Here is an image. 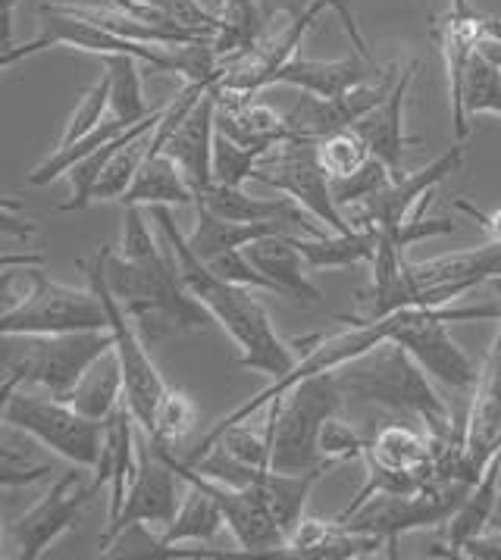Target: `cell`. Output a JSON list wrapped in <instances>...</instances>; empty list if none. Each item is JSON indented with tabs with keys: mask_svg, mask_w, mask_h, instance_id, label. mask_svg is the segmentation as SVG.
Segmentation results:
<instances>
[{
	"mask_svg": "<svg viewBox=\"0 0 501 560\" xmlns=\"http://www.w3.org/2000/svg\"><path fill=\"white\" fill-rule=\"evenodd\" d=\"M132 129V122H126V119H116V116H107L92 135H85V138H79V141H72L67 148H54V154L45 160V163H38L25 182L28 185H47V182L60 179V176H67L69 166L75 163V160H82L85 154H92L94 148H101V144H107V141H114L123 132H129Z\"/></svg>",
	"mask_w": 501,
	"mask_h": 560,
	"instance_id": "obj_35",
	"label": "cell"
},
{
	"mask_svg": "<svg viewBox=\"0 0 501 560\" xmlns=\"http://www.w3.org/2000/svg\"><path fill=\"white\" fill-rule=\"evenodd\" d=\"M136 413L129 410V404L123 401L116 407L114 413L104 420V451H101V460L94 467V486L101 489L104 482H110V514L107 523L119 516L123 504H126V494L129 486L136 479L138 460H136Z\"/></svg>",
	"mask_w": 501,
	"mask_h": 560,
	"instance_id": "obj_23",
	"label": "cell"
},
{
	"mask_svg": "<svg viewBox=\"0 0 501 560\" xmlns=\"http://www.w3.org/2000/svg\"><path fill=\"white\" fill-rule=\"evenodd\" d=\"M25 292L13 298L0 314L3 336H57V332H82V329H110L101 298L89 289H72L47 279L42 269L25 267Z\"/></svg>",
	"mask_w": 501,
	"mask_h": 560,
	"instance_id": "obj_6",
	"label": "cell"
},
{
	"mask_svg": "<svg viewBox=\"0 0 501 560\" xmlns=\"http://www.w3.org/2000/svg\"><path fill=\"white\" fill-rule=\"evenodd\" d=\"M110 116V75H107V69L101 72V79L94 82L92 89L82 94V101H79V107L72 110L69 116V122L63 126V135H60V141H57V148H67L72 141H79V138H85V135H92L104 119Z\"/></svg>",
	"mask_w": 501,
	"mask_h": 560,
	"instance_id": "obj_38",
	"label": "cell"
},
{
	"mask_svg": "<svg viewBox=\"0 0 501 560\" xmlns=\"http://www.w3.org/2000/svg\"><path fill=\"white\" fill-rule=\"evenodd\" d=\"M479 113L501 116V67L477 47L461 82V119L467 132H470V116H479Z\"/></svg>",
	"mask_w": 501,
	"mask_h": 560,
	"instance_id": "obj_34",
	"label": "cell"
},
{
	"mask_svg": "<svg viewBox=\"0 0 501 560\" xmlns=\"http://www.w3.org/2000/svg\"><path fill=\"white\" fill-rule=\"evenodd\" d=\"M250 179L264 182L276 191L289 195L298 201L317 223H323L333 232H351L354 225L345 220L342 207L333 198V176L323 170L317 158V141L311 138H289L276 144L270 154L257 163Z\"/></svg>",
	"mask_w": 501,
	"mask_h": 560,
	"instance_id": "obj_11",
	"label": "cell"
},
{
	"mask_svg": "<svg viewBox=\"0 0 501 560\" xmlns=\"http://www.w3.org/2000/svg\"><path fill=\"white\" fill-rule=\"evenodd\" d=\"M205 203L207 210H213L217 217L223 220H235V223H267V220H289L298 229H304L307 235H317L319 229L307 217V210L298 201H292L289 195L286 198H254L245 195L242 185H207L205 191H198V201Z\"/></svg>",
	"mask_w": 501,
	"mask_h": 560,
	"instance_id": "obj_24",
	"label": "cell"
},
{
	"mask_svg": "<svg viewBox=\"0 0 501 560\" xmlns=\"http://www.w3.org/2000/svg\"><path fill=\"white\" fill-rule=\"evenodd\" d=\"M79 482H82V476L72 467L47 489V494H42L38 504H32L25 514L7 523V538L16 545V558L38 560L57 538L75 526V520L97 494L94 482L89 489H82Z\"/></svg>",
	"mask_w": 501,
	"mask_h": 560,
	"instance_id": "obj_13",
	"label": "cell"
},
{
	"mask_svg": "<svg viewBox=\"0 0 501 560\" xmlns=\"http://www.w3.org/2000/svg\"><path fill=\"white\" fill-rule=\"evenodd\" d=\"M79 267L89 272V285L97 292L104 311H107V326L114 332V351L119 358V366H123V380H126V404L136 413L141 432L151 435L154 432V413H158V404L163 398V392H166V382H163L154 360H151L148 341L138 332L136 319L126 314L119 298L110 292V285L104 279L101 250L94 254L92 264H79Z\"/></svg>",
	"mask_w": 501,
	"mask_h": 560,
	"instance_id": "obj_10",
	"label": "cell"
},
{
	"mask_svg": "<svg viewBox=\"0 0 501 560\" xmlns=\"http://www.w3.org/2000/svg\"><path fill=\"white\" fill-rule=\"evenodd\" d=\"M461 558H479V560H501V536L499 533H482L470 538L461 551Z\"/></svg>",
	"mask_w": 501,
	"mask_h": 560,
	"instance_id": "obj_47",
	"label": "cell"
},
{
	"mask_svg": "<svg viewBox=\"0 0 501 560\" xmlns=\"http://www.w3.org/2000/svg\"><path fill=\"white\" fill-rule=\"evenodd\" d=\"M3 423L28 432L45 448L67 457L75 467H97L104 451V423L79 413L67 398L35 395L32 388H13L3 395Z\"/></svg>",
	"mask_w": 501,
	"mask_h": 560,
	"instance_id": "obj_8",
	"label": "cell"
},
{
	"mask_svg": "<svg viewBox=\"0 0 501 560\" xmlns=\"http://www.w3.org/2000/svg\"><path fill=\"white\" fill-rule=\"evenodd\" d=\"M151 217L158 223L160 235L170 242L173 254H176V264H179V272H183L188 292L205 304L207 314L213 316V323H220L223 332L242 351L238 366L254 370V373H264V376H270V382L292 373L295 363L301 360L295 345L279 338L267 307L254 298V289L232 285V282L220 279L213 269L207 267V260L198 257V250L191 247L188 235L176 225L170 207H163V203L151 207Z\"/></svg>",
	"mask_w": 501,
	"mask_h": 560,
	"instance_id": "obj_1",
	"label": "cell"
},
{
	"mask_svg": "<svg viewBox=\"0 0 501 560\" xmlns=\"http://www.w3.org/2000/svg\"><path fill=\"white\" fill-rule=\"evenodd\" d=\"M75 47V50H89L97 57L107 54H132L141 63L154 67L158 72H176L179 75V63H176V47L160 45H141V42H129L119 38L110 28L92 23L79 13H72L67 3H45L38 7V35L25 45H13L3 50V69H10L20 60H28L35 54H42L47 47Z\"/></svg>",
	"mask_w": 501,
	"mask_h": 560,
	"instance_id": "obj_9",
	"label": "cell"
},
{
	"mask_svg": "<svg viewBox=\"0 0 501 560\" xmlns=\"http://www.w3.org/2000/svg\"><path fill=\"white\" fill-rule=\"evenodd\" d=\"M342 407L345 392L336 373H319L311 380H301L282 398L267 404L270 470L307 472L317 467H336L323 460L319 435L333 417L342 413Z\"/></svg>",
	"mask_w": 501,
	"mask_h": 560,
	"instance_id": "obj_5",
	"label": "cell"
},
{
	"mask_svg": "<svg viewBox=\"0 0 501 560\" xmlns=\"http://www.w3.org/2000/svg\"><path fill=\"white\" fill-rule=\"evenodd\" d=\"M176 479H179L176 470L160 457L148 439V445L138 451V470L129 486V494H126V504H123L119 516L110 520L107 529L101 533V555H107V548L132 526H163L166 529L179 511Z\"/></svg>",
	"mask_w": 501,
	"mask_h": 560,
	"instance_id": "obj_14",
	"label": "cell"
},
{
	"mask_svg": "<svg viewBox=\"0 0 501 560\" xmlns=\"http://www.w3.org/2000/svg\"><path fill=\"white\" fill-rule=\"evenodd\" d=\"M392 179L395 176H392V170H388L386 163L380 158H370L358 173L333 179V198H336L339 207H361L376 191H383Z\"/></svg>",
	"mask_w": 501,
	"mask_h": 560,
	"instance_id": "obj_41",
	"label": "cell"
},
{
	"mask_svg": "<svg viewBox=\"0 0 501 560\" xmlns=\"http://www.w3.org/2000/svg\"><path fill=\"white\" fill-rule=\"evenodd\" d=\"M223 526H226V520H223L220 504L205 489L188 486V492H185L183 504H179V511L173 516V523L154 541V555H166L179 541H210Z\"/></svg>",
	"mask_w": 501,
	"mask_h": 560,
	"instance_id": "obj_31",
	"label": "cell"
},
{
	"mask_svg": "<svg viewBox=\"0 0 501 560\" xmlns=\"http://www.w3.org/2000/svg\"><path fill=\"white\" fill-rule=\"evenodd\" d=\"M501 304L482 307H408L405 323L392 341H398L410 358L420 363V370L452 392H467L479 380L474 360L461 351V345L448 336V323H470V319H499Z\"/></svg>",
	"mask_w": 501,
	"mask_h": 560,
	"instance_id": "obj_7",
	"label": "cell"
},
{
	"mask_svg": "<svg viewBox=\"0 0 501 560\" xmlns=\"http://www.w3.org/2000/svg\"><path fill=\"white\" fill-rule=\"evenodd\" d=\"M13 264H16V257L10 254V257L3 260V267H13ZM23 264H38V267H42V264H45V257H23Z\"/></svg>",
	"mask_w": 501,
	"mask_h": 560,
	"instance_id": "obj_49",
	"label": "cell"
},
{
	"mask_svg": "<svg viewBox=\"0 0 501 560\" xmlns=\"http://www.w3.org/2000/svg\"><path fill=\"white\" fill-rule=\"evenodd\" d=\"M317 158L319 163H323V170H326L333 179H339V176L358 173L373 154H370V144L364 141V135L351 126V129H339V132L323 135L317 141Z\"/></svg>",
	"mask_w": 501,
	"mask_h": 560,
	"instance_id": "obj_37",
	"label": "cell"
},
{
	"mask_svg": "<svg viewBox=\"0 0 501 560\" xmlns=\"http://www.w3.org/2000/svg\"><path fill=\"white\" fill-rule=\"evenodd\" d=\"M67 401L97 423H104L116 407L126 401V380H123V366H119L116 351H107L104 358L94 360Z\"/></svg>",
	"mask_w": 501,
	"mask_h": 560,
	"instance_id": "obj_30",
	"label": "cell"
},
{
	"mask_svg": "<svg viewBox=\"0 0 501 560\" xmlns=\"http://www.w3.org/2000/svg\"><path fill=\"white\" fill-rule=\"evenodd\" d=\"M319 451H323V460L329 464H345V460H354V457H364L366 439H361L354 429L348 427L345 420L333 417L326 427H323V435H319Z\"/></svg>",
	"mask_w": 501,
	"mask_h": 560,
	"instance_id": "obj_44",
	"label": "cell"
},
{
	"mask_svg": "<svg viewBox=\"0 0 501 560\" xmlns=\"http://www.w3.org/2000/svg\"><path fill=\"white\" fill-rule=\"evenodd\" d=\"M417 60L410 67L401 69L395 89L388 91V97L383 104H376L373 110L366 113L364 119L354 126L358 132L364 135V141L370 144V154L380 158L392 170L395 179L405 176V151L410 144H417V138L405 135V101H408L410 82H413V72H417Z\"/></svg>",
	"mask_w": 501,
	"mask_h": 560,
	"instance_id": "obj_20",
	"label": "cell"
},
{
	"mask_svg": "<svg viewBox=\"0 0 501 560\" xmlns=\"http://www.w3.org/2000/svg\"><path fill=\"white\" fill-rule=\"evenodd\" d=\"M101 260L110 292L136 319L148 345L173 332H205L213 319L205 304L188 292L166 238L163 247L148 257H123L114 247H101Z\"/></svg>",
	"mask_w": 501,
	"mask_h": 560,
	"instance_id": "obj_2",
	"label": "cell"
},
{
	"mask_svg": "<svg viewBox=\"0 0 501 560\" xmlns=\"http://www.w3.org/2000/svg\"><path fill=\"white\" fill-rule=\"evenodd\" d=\"M126 207H195L198 195L191 188V182L185 179V173L179 170V163L170 154H154L141 163L132 188L119 198Z\"/></svg>",
	"mask_w": 501,
	"mask_h": 560,
	"instance_id": "obj_29",
	"label": "cell"
},
{
	"mask_svg": "<svg viewBox=\"0 0 501 560\" xmlns=\"http://www.w3.org/2000/svg\"><path fill=\"white\" fill-rule=\"evenodd\" d=\"M264 154H270V151L238 144L235 138L217 132V138H213V182L245 185L250 179V173L257 170V163L264 160Z\"/></svg>",
	"mask_w": 501,
	"mask_h": 560,
	"instance_id": "obj_39",
	"label": "cell"
},
{
	"mask_svg": "<svg viewBox=\"0 0 501 560\" xmlns=\"http://www.w3.org/2000/svg\"><path fill=\"white\" fill-rule=\"evenodd\" d=\"M323 3L326 10H333L339 20H342L345 35L351 38V45H354V54H361L370 60V47H366V38L361 35V25H358V16H354V10H351V0H260V7L267 10V16H273V13H286L289 20H298V16H304L311 7H317Z\"/></svg>",
	"mask_w": 501,
	"mask_h": 560,
	"instance_id": "obj_42",
	"label": "cell"
},
{
	"mask_svg": "<svg viewBox=\"0 0 501 560\" xmlns=\"http://www.w3.org/2000/svg\"><path fill=\"white\" fill-rule=\"evenodd\" d=\"M499 516H501V494H499Z\"/></svg>",
	"mask_w": 501,
	"mask_h": 560,
	"instance_id": "obj_50",
	"label": "cell"
},
{
	"mask_svg": "<svg viewBox=\"0 0 501 560\" xmlns=\"http://www.w3.org/2000/svg\"><path fill=\"white\" fill-rule=\"evenodd\" d=\"M408 276L417 289V307H445L461 294L479 289L482 282L501 279V245L489 242L474 250L408 264Z\"/></svg>",
	"mask_w": 501,
	"mask_h": 560,
	"instance_id": "obj_15",
	"label": "cell"
},
{
	"mask_svg": "<svg viewBox=\"0 0 501 560\" xmlns=\"http://www.w3.org/2000/svg\"><path fill=\"white\" fill-rule=\"evenodd\" d=\"M217 85L207 89L205 97L191 107V113L183 119V126L163 148V154H170L179 163V170L185 173V179L191 182L195 195L205 191L207 185H213V138H217V107H220Z\"/></svg>",
	"mask_w": 501,
	"mask_h": 560,
	"instance_id": "obj_19",
	"label": "cell"
},
{
	"mask_svg": "<svg viewBox=\"0 0 501 560\" xmlns=\"http://www.w3.org/2000/svg\"><path fill=\"white\" fill-rule=\"evenodd\" d=\"M336 376L342 382L345 401L376 404L392 413L413 417L427 427L435 445H442L455 435L448 407L433 392L427 373L392 338L383 341L380 348L366 351L364 358L345 363L342 370H336Z\"/></svg>",
	"mask_w": 501,
	"mask_h": 560,
	"instance_id": "obj_3",
	"label": "cell"
},
{
	"mask_svg": "<svg viewBox=\"0 0 501 560\" xmlns=\"http://www.w3.org/2000/svg\"><path fill=\"white\" fill-rule=\"evenodd\" d=\"M136 126H132V129H136ZM132 129L123 132L119 138H114V141H107V144H101V148H94L92 154H85V158L75 160V163L69 166L67 179L69 188H72V198L60 203V210H85V207L94 201V188H97V182L104 176L107 163H110V158L119 151V144L132 135Z\"/></svg>",
	"mask_w": 501,
	"mask_h": 560,
	"instance_id": "obj_36",
	"label": "cell"
},
{
	"mask_svg": "<svg viewBox=\"0 0 501 560\" xmlns=\"http://www.w3.org/2000/svg\"><path fill=\"white\" fill-rule=\"evenodd\" d=\"M366 460L386 467L395 472H408L420 476L423 482H430L435 470V448L430 432H417L405 423H392L383 427L373 439H366Z\"/></svg>",
	"mask_w": 501,
	"mask_h": 560,
	"instance_id": "obj_25",
	"label": "cell"
},
{
	"mask_svg": "<svg viewBox=\"0 0 501 560\" xmlns=\"http://www.w3.org/2000/svg\"><path fill=\"white\" fill-rule=\"evenodd\" d=\"M499 494H501V451L489 460V467L482 470L477 482L470 486V492L464 494V501L457 504V511L448 520V555L461 558L464 545L470 538L482 536L489 529V523L499 516Z\"/></svg>",
	"mask_w": 501,
	"mask_h": 560,
	"instance_id": "obj_26",
	"label": "cell"
},
{
	"mask_svg": "<svg viewBox=\"0 0 501 560\" xmlns=\"http://www.w3.org/2000/svg\"><path fill=\"white\" fill-rule=\"evenodd\" d=\"M217 16H220V23L213 32V50L220 54L223 67H229L232 60L245 57L257 47L267 10L260 7V0H226L223 13H217Z\"/></svg>",
	"mask_w": 501,
	"mask_h": 560,
	"instance_id": "obj_32",
	"label": "cell"
},
{
	"mask_svg": "<svg viewBox=\"0 0 501 560\" xmlns=\"http://www.w3.org/2000/svg\"><path fill=\"white\" fill-rule=\"evenodd\" d=\"M250 264L270 282V289L304 307H323V292L307 279V260L292 242V235H270L245 247Z\"/></svg>",
	"mask_w": 501,
	"mask_h": 560,
	"instance_id": "obj_22",
	"label": "cell"
},
{
	"mask_svg": "<svg viewBox=\"0 0 501 560\" xmlns=\"http://www.w3.org/2000/svg\"><path fill=\"white\" fill-rule=\"evenodd\" d=\"M47 472H50V467H32V464H25L23 457L10 448V445L3 448V470H0L3 489L32 486V482H38V479H47Z\"/></svg>",
	"mask_w": 501,
	"mask_h": 560,
	"instance_id": "obj_45",
	"label": "cell"
},
{
	"mask_svg": "<svg viewBox=\"0 0 501 560\" xmlns=\"http://www.w3.org/2000/svg\"><path fill=\"white\" fill-rule=\"evenodd\" d=\"M13 7L16 0H3V50L13 47Z\"/></svg>",
	"mask_w": 501,
	"mask_h": 560,
	"instance_id": "obj_48",
	"label": "cell"
},
{
	"mask_svg": "<svg viewBox=\"0 0 501 560\" xmlns=\"http://www.w3.org/2000/svg\"><path fill=\"white\" fill-rule=\"evenodd\" d=\"M386 72L388 69H380L361 54L342 57V60H307V57L295 54L286 67L276 72L273 85H292V89L317 94V97H339L345 91L373 82Z\"/></svg>",
	"mask_w": 501,
	"mask_h": 560,
	"instance_id": "obj_21",
	"label": "cell"
},
{
	"mask_svg": "<svg viewBox=\"0 0 501 560\" xmlns=\"http://www.w3.org/2000/svg\"><path fill=\"white\" fill-rule=\"evenodd\" d=\"M104 69L110 75V116L126 119V122H141L144 116H151V107L144 101V89H141V69H138V57L132 54H107L101 57Z\"/></svg>",
	"mask_w": 501,
	"mask_h": 560,
	"instance_id": "obj_33",
	"label": "cell"
},
{
	"mask_svg": "<svg viewBox=\"0 0 501 560\" xmlns=\"http://www.w3.org/2000/svg\"><path fill=\"white\" fill-rule=\"evenodd\" d=\"M198 213V225L191 229L188 242L198 250L201 260H210L217 254L226 250H242L250 242L270 238V235H289V220H267V223H235V220H223L213 210H207L205 203H195Z\"/></svg>",
	"mask_w": 501,
	"mask_h": 560,
	"instance_id": "obj_27",
	"label": "cell"
},
{
	"mask_svg": "<svg viewBox=\"0 0 501 560\" xmlns=\"http://www.w3.org/2000/svg\"><path fill=\"white\" fill-rule=\"evenodd\" d=\"M207 267L213 269L220 279H226L232 285H242V289H254V292H273L270 282L260 276V269L250 264V257L242 250H226V254H217L207 260Z\"/></svg>",
	"mask_w": 501,
	"mask_h": 560,
	"instance_id": "obj_43",
	"label": "cell"
},
{
	"mask_svg": "<svg viewBox=\"0 0 501 560\" xmlns=\"http://www.w3.org/2000/svg\"><path fill=\"white\" fill-rule=\"evenodd\" d=\"M114 351L110 329H82L57 336H3L0 348V395L13 388H42L69 398L94 360Z\"/></svg>",
	"mask_w": 501,
	"mask_h": 560,
	"instance_id": "obj_4",
	"label": "cell"
},
{
	"mask_svg": "<svg viewBox=\"0 0 501 560\" xmlns=\"http://www.w3.org/2000/svg\"><path fill=\"white\" fill-rule=\"evenodd\" d=\"M455 210L467 213V217H470V220H474V223H477L479 229L492 238V242H499L501 245V207L499 210H492V213H482V210H477L474 203H467L464 198H457Z\"/></svg>",
	"mask_w": 501,
	"mask_h": 560,
	"instance_id": "obj_46",
	"label": "cell"
},
{
	"mask_svg": "<svg viewBox=\"0 0 501 560\" xmlns=\"http://www.w3.org/2000/svg\"><path fill=\"white\" fill-rule=\"evenodd\" d=\"M398 75H401L398 69L388 67L386 75L345 91L339 97H317V94L301 91L295 107L286 113V126L295 138H311V141H319L323 135L339 132V129H351L376 104L386 101L388 91L395 89V82H398Z\"/></svg>",
	"mask_w": 501,
	"mask_h": 560,
	"instance_id": "obj_16",
	"label": "cell"
},
{
	"mask_svg": "<svg viewBox=\"0 0 501 560\" xmlns=\"http://www.w3.org/2000/svg\"><path fill=\"white\" fill-rule=\"evenodd\" d=\"M151 445H154V451H158L160 457L176 470L179 479H185L188 486L205 489V492L220 504L229 533L235 536L242 551H248V555H273L276 558V551L286 545V533L276 526V520L270 516V511L264 508V501H260L257 494L250 492V489H238V486L220 482V479L207 476V472H201L198 467H191L188 460L176 457V454H173V445H166V442L151 439Z\"/></svg>",
	"mask_w": 501,
	"mask_h": 560,
	"instance_id": "obj_12",
	"label": "cell"
},
{
	"mask_svg": "<svg viewBox=\"0 0 501 560\" xmlns=\"http://www.w3.org/2000/svg\"><path fill=\"white\" fill-rule=\"evenodd\" d=\"M195 423H198V404L191 401L183 388L166 385V392L158 404V413H154V432L148 439L173 445V442L185 439L195 429Z\"/></svg>",
	"mask_w": 501,
	"mask_h": 560,
	"instance_id": "obj_40",
	"label": "cell"
},
{
	"mask_svg": "<svg viewBox=\"0 0 501 560\" xmlns=\"http://www.w3.org/2000/svg\"><path fill=\"white\" fill-rule=\"evenodd\" d=\"M292 242L304 254L311 269H342L376 257L380 229L376 225H354L351 232H329V235H326V229H319L311 238L292 235Z\"/></svg>",
	"mask_w": 501,
	"mask_h": 560,
	"instance_id": "obj_28",
	"label": "cell"
},
{
	"mask_svg": "<svg viewBox=\"0 0 501 560\" xmlns=\"http://www.w3.org/2000/svg\"><path fill=\"white\" fill-rule=\"evenodd\" d=\"M496 292L501 304V279H496ZM501 451V314L499 332L489 354L479 366V380L474 385V407L464 427V476L477 482L489 460Z\"/></svg>",
	"mask_w": 501,
	"mask_h": 560,
	"instance_id": "obj_17",
	"label": "cell"
},
{
	"mask_svg": "<svg viewBox=\"0 0 501 560\" xmlns=\"http://www.w3.org/2000/svg\"><path fill=\"white\" fill-rule=\"evenodd\" d=\"M464 158H467L464 144H455L452 151H445L442 158L427 163L423 170L405 173L401 179H392L370 201H364L361 207H351L354 213L348 220H351V225H380V229L405 223L420 203L427 201V198H433L439 182L448 179L452 173H457L464 166Z\"/></svg>",
	"mask_w": 501,
	"mask_h": 560,
	"instance_id": "obj_18",
	"label": "cell"
}]
</instances>
